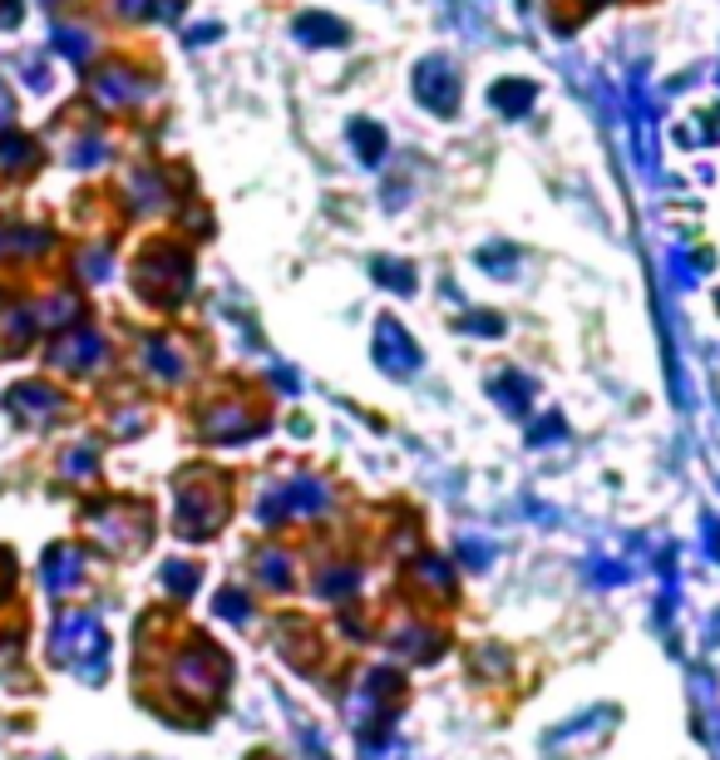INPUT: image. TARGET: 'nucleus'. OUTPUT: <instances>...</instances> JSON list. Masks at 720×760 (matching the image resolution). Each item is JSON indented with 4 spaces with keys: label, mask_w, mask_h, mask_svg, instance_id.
<instances>
[{
    "label": "nucleus",
    "mask_w": 720,
    "mask_h": 760,
    "mask_svg": "<svg viewBox=\"0 0 720 760\" xmlns=\"http://www.w3.org/2000/svg\"><path fill=\"white\" fill-rule=\"evenodd\" d=\"M414 89H420V99L430 109H454V99H459V79H454V69L444 65V59H424L420 75H414Z\"/></svg>",
    "instance_id": "1"
}]
</instances>
